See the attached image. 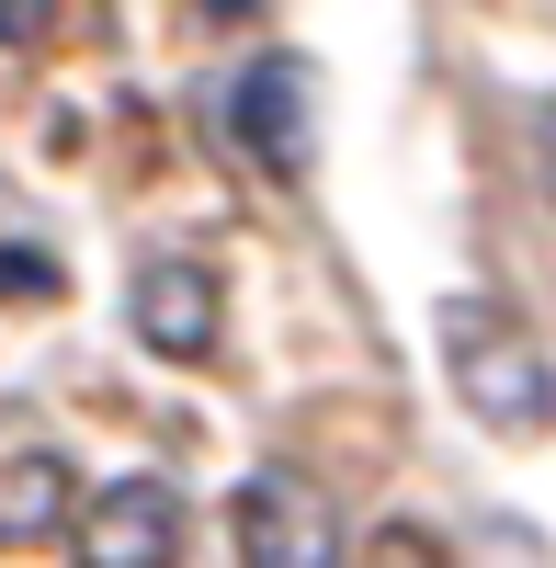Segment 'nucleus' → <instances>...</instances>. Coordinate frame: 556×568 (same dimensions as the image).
I'll use <instances>...</instances> for the list:
<instances>
[{"label": "nucleus", "instance_id": "8", "mask_svg": "<svg viewBox=\"0 0 556 568\" xmlns=\"http://www.w3.org/2000/svg\"><path fill=\"white\" fill-rule=\"evenodd\" d=\"M58 12H69V0H0V45H12V58H34V45L58 34Z\"/></svg>", "mask_w": 556, "mask_h": 568}, {"label": "nucleus", "instance_id": "4", "mask_svg": "<svg viewBox=\"0 0 556 568\" xmlns=\"http://www.w3.org/2000/svg\"><path fill=\"white\" fill-rule=\"evenodd\" d=\"M69 557L80 568H182V489L171 478H114L80 500L69 524Z\"/></svg>", "mask_w": 556, "mask_h": 568}, {"label": "nucleus", "instance_id": "9", "mask_svg": "<svg viewBox=\"0 0 556 568\" xmlns=\"http://www.w3.org/2000/svg\"><path fill=\"white\" fill-rule=\"evenodd\" d=\"M545 182H556V103H545Z\"/></svg>", "mask_w": 556, "mask_h": 568}, {"label": "nucleus", "instance_id": "1", "mask_svg": "<svg viewBox=\"0 0 556 568\" xmlns=\"http://www.w3.org/2000/svg\"><path fill=\"white\" fill-rule=\"evenodd\" d=\"M443 375H454V398H466V420H488L500 444L556 433V364L500 296H454L443 307Z\"/></svg>", "mask_w": 556, "mask_h": 568}, {"label": "nucleus", "instance_id": "2", "mask_svg": "<svg viewBox=\"0 0 556 568\" xmlns=\"http://www.w3.org/2000/svg\"><path fill=\"white\" fill-rule=\"evenodd\" d=\"M227 546H239V568H341V511L296 466H250L227 500Z\"/></svg>", "mask_w": 556, "mask_h": 568}, {"label": "nucleus", "instance_id": "5", "mask_svg": "<svg viewBox=\"0 0 556 568\" xmlns=\"http://www.w3.org/2000/svg\"><path fill=\"white\" fill-rule=\"evenodd\" d=\"M125 318H136V342H148L159 364H205L216 329H227V284H216V262H194V251H159V262H136Z\"/></svg>", "mask_w": 556, "mask_h": 568}, {"label": "nucleus", "instance_id": "6", "mask_svg": "<svg viewBox=\"0 0 556 568\" xmlns=\"http://www.w3.org/2000/svg\"><path fill=\"white\" fill-rule=\"evenodd\" d=\"M69 511H80V478L58 455H12L0 466V546H45Z\"/></svg>", "mask_w": 556, "mask_h": 568}, {"label": "nucleus", "instance_id": "3", "mask_svg": "<svg viewBox=\"0 0 556 568\" xmlns=\"http://www.w3.org/2000/svg\"><path fill=\"white\" fill-rule=\"evenodd\" d=\"M227 125H239L250 171L307 182V171H318V69H307V58H250V80H239V103H227Z\"/></svg>", "mask_w": 556, "mask_h": 568}, {"label": "nucleus", "instance_id": "10", "mask_svg": "<svg viewBox=\"0 0 556 568\" xmlns=\"http://www.w3.org/2000/svg\"><path fill=\"white\" fill-rule=\"evenodd\" d=\"M216 12H250V0H216Z\"/></svg>", "mask_w": 556, "mask_h": 568}, {"label": "nucleus", "instance_id": "7", "mask_svg": "<svg viewBox=\"0 0 556 568\" xmlns=\"http://www.w3.org/2000/svg\"><path fill=\"white\" fill-rule=\"evenodd\" d=\"M341 568H454V557H443L432 524H375V535H363V557H341Z\"/></svg>", "mask_w": 556, "mask_h": 568}]
</instances>
